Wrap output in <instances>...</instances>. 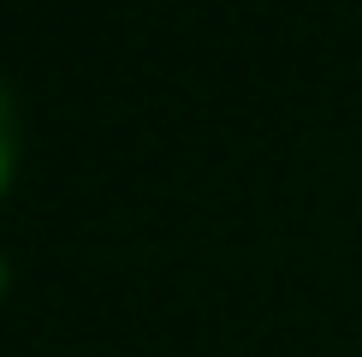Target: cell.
I'll return each mask as SVG.
<instances>
[{
    "mask_svg": "<svg viewBox=\"0 0 362 357\" xmlns=\"http://www.w3.org/2000/svg\"><path fill=\"white\" fill-rule=\"evenodd\" d=\"M6 167H12V96L0 89V185H6Z\"/></svg>",
    "mask_w": 362,
    "mask_h": 357,
    "instance_id": "6da1fadb",
    "label": "cell"
},
{
    "mask_svg": "<svg viewBox=\"0 0 362 357\" xmlns=\"http://www.w3.org/2000/svg\"><path fill=\"white\" fill-rule=\"evenodd\" d=\"M0 280H6V262H0Z\"/></svg>",
    "mask_w": 362,
    "mask_h": 357,
    "instance_id": "7a4b0ae2",
    "label": "cell"
}]
</instances>
